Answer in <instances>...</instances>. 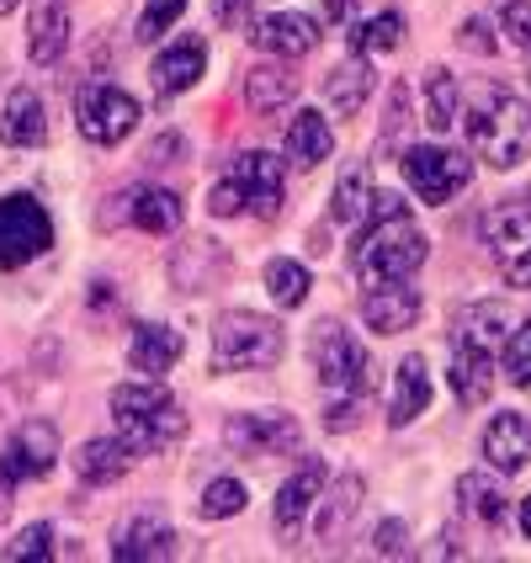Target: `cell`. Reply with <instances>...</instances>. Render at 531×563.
<instances>
[{"label":"cell","instance_id":"1","mask_svg":"<svg viewBox=\"0 0 531 563\" xmlns=\"http://www.w3.org/2000/svg\"><path fill=\"white\" fill-rule=\"evenodd\" d=\"M425 234L414 229L409 219V208L394 197V191H377L373 202V229L356 240V255H351V266H356V277L377 287V282H409L420 266H425Z\"/></svg>","mask_w":531,"mask_h":563},{"label":"cell","instance_id":"2","mask_svg":"<svg viewBox=\"0 0 531 563\" xmlns=\"http://www.w3.org/2000/svg\"><path fill=\"white\" fill-rule=\"evenodd\" d=\"M463 101H468V118H463L468 150L484 159V165L510 170V165H521V159L531 155V107L516 91L484 80V86H473Z\"/></svg>","mask_w":531,"mask_h":563},{"label":"cell","instance_id":"3","mask_svg":"<svg viewBox=\"0 0 531 563\" xmlns=\"http://www.w3.org/2000/svg\"><path fill=\"white\" fill-rule=\"evenodd\" d=\"M281 197H287V159L245 150V155L229 159L223 176L208 187V213H213V219H240V213L277 219Z\"/></svg>","mask_w":531,"mask_h":563},{"label":"cell","instance_id":"4","mask_svg":"<svg viewBox=\"0 0 531 563\" xmlns=\"http://www.w3.org/2000/svg\"><path fill=\"white\" fill-rule=\"evenodd\" d=\"M112 420H118V431H123V441L133 452H159V446L187 437V415H181V405L159 388L155 377L112 388Z\"/></svg>","mask_w":531,"mask_h":563},{"label":"cell","instance_id":"5","mask_svg":"<svg viewBox=\"0 0 531 563\" xmlns=\"http://www.w3.org/2000/svg\"><path fill=\"white\" fill-rule=\"evenodd\" d=\"M281 356V330L261 313L229 309L213 324V373H251V367H272Z\"/></svg>","mask_w":531,"mask_h":563},{"label":"cell","instance_id":"6","mask_svg":"<svg viewBox=\"0 0 531 563\" xmlns=\"http://www.w3.org/2000/svg\"><path fill=\"white\" fill-rule=\"evenodd\" d=\"M313 373L319 383L330 388V394H373V356H367V345L356 341L345 324L335 319H324L319 330H313Z\"/></svg>","mask_w":531,"mask_h":563},{"label":"cell","instance_id":"7","mask_svg":"<svg viewBox=\"0 0 531 563\" xmlns=\"http://www.w3.org/2000/svg\"><path fill=\"white\" fill-rule=\"evenodd\" d=\"M399 170H405V187L431 208L452 202L473 181V159L457 150H441V144H409L399 155Z\"/></svg>","mask_w":531,"mask_h":563},{"label":"cell","instance_id":"8","mask_svg":"<svg viewBox=\"0 0 531 563\" xmlns=\"http://www.w3.org/2000/svg\"><path fill=\"white\" fill-rule=\"evenodd\" d=\"M54 457H59V431L48 420H27L16 437L0 446V516L11 510L16 489L27 478H43V473L54 468Z\"/></svg>","mask_w":531,"mask_h":563},{"label":"cell","instance_id":"9","mask_svg":"<svg viewBox=\"0 0 531 563\" xmlns=\"http://www.w3.org/2000/svg\"><path fill=\"white\" fill-rule=\"evenodd\" d=\"M54 245V223L43 213V202L16 191V197H0V272H16Z\"/></svg>","mask_w":531,"mask_h":563},{"label":"cell","instance_id":"10","mask_svg":"<svg viewBox=\"0 0 531 563\" xmlns=\"http://www.w3.org/2000/svg\"><path fill=\"white\" fill-rule=\"evenodd\" d=\"M75 123H80V139L112 150V144H123L128 133L139 128V101H133L123 86L96 80V86H86L80 101H75Z\"/></svg>","mask_w":531,"mask_h":563},{"label":"cell","instance_id":"11","mask_svg":"<svg viewBox=\"0 0 531 563\" xmlns=\"http://www.w3.org/2000/svg\"><path fill=\"white\" fill-rule=\"evenodd\" d=\"M223 441H229L234 457H251L255 463V457H292L303 446V431L281 409H255V415H234L223 426Z\"/></svg>","mask_w":531,"mask_h":563},{"label":"cell","instance_id":"12","mask_svg":"<svg viewBox=\"0 0 531 563\" xmlns=\"http://www.w3.org/2000/svg\"><path fill=\"white\" fill-rule=\"evenodd\" d=\"M489 251H495V266L505 272V282L531 292V197L500 202L489 213Z\"/></svg>","mask_w":531,"mask_h":563},{"label":"cell","instance_id":"13","mask_svg":"<svg viewBox=\"0 0 531 563\" xmlns=\"http://www.w3.org/2000/svg\"><path fill=\"white\" fill-rule=\"evenodd\" d=\"M176 553V527L159 516V510H139V516H128L118 537H112V559L123 563H159Z\"/></svg>","mask_w":531,"mask_h":563},{"label":"cell","instance_id":"14","mask_svg":"<svg viewBox=\"0 0 531 563\" xmlns=\"http://www.w3.org/2000/svg\"><path fill=\"white\" fill-rule=\"evenodd\" d=\"M420 309H425V298L409 282H377V287H367V298H362V319H367V330H377V335H405V330H414Z\"/></svg>","mask_w":531,"mask_h":563},{"label":"cell","instance_id":"15","mask_svg":"<svg viewBox=\"0 0 531 563\" xmlns=\"http://www.w3.org/2000/svg\"><path fill=\"white\" fill-rule=\"evenodd\" d=\"M202 69H208V43H202V37H181V43H170V48L155 59V69H150V75H155L159 101L191 91V86L202 80Z\"/></svg>","mask_w":531,"mask_h":563},{"label":"cell","instance_id":"16","mask_svg":"<svg viewBox=\"0 0 531 563\" xmlns=\"http://www.w3.org/2000/svg\"><path fill=\"white\" fill-rule=\"evenodd\" d=\"M510 345V309L505 303H473L463 319H457V335H452V351H478V356H500Z\"/></svg>","mask_w":531,"mask_h":563},{"label":"cell","instance_id":"17","mask_svg":"<svg viewBox=\"0 0 531 563\" xmlns=\"http://www.w3.org/2000/svg\"><path fill=\"white\" fill-rule=\"evenodd\" d=\"M324 463L319 457H303L298 463V473L281 484V495H277V510H272V521H277V532L281 537H292L298 527H303V516L313 510V500H319V489H324Z\"/></svg>","mask_w":531,"mask_h":563},{"label":"cell","instance_id":"18","mask_svg":"<svg viewBox=\"0 0 531 563\" xmlns=\"http://www.w3.org/2000/svg\"><path fill=\"white\" fill-rule=\"evenodd\" d=\"M330 150H335L330 123H324L313 107H298V118H292L287 133H281V159H287L292 170H313L319 159H330Z\"/></svg>","mask_w":531,"mask_h":563},{"label":"cell","instance_id":"19","mask_svg":"<svg viewBox=\"0 0 531 563\" xmlns=\"http://www.w3.org/2000/svg\"><path fill=\"white\" fill-rule=\"evenodd\" d=\"M484 457L495 473H521L531 457V420L527 415H495L489 431H484Z\"/></svg>","mask_w":531,"mask_h":563},{"label":"cell","instance_id":"20","mask_svg":"<svg viewBox=\"0 0 531 563\" xmlns=\"http://www.w3.org/2000/svg\"><path fill=\"white\" fill-rule=\"evenodd\" d=\"M27 54L32 64H59L69 48V0H37L27 22Z\"/></svg>","mask_w":531,"mask_h":563},{"label":"cell","instance_id":"21","mask_svg":"<svg viewBox=\"0 0 531 563\" xmlns=\"http://www.w3.org/2000/svg\"><path fill=\"white\" fill-rule=\"evenodd\" d=\"M255 43L266 54H281V59H303L313 43H319V27H313L309 16H298V11H277V16H261L255 22Z\"/></svg>","mask_w":531,"mask_h":563},{"label":"cell","instance_id":"22","mask_svg":"<svg viewBox=\"0 0 531 563\" xmlns=\"http://www.w3.org/2000/svg\"><path fill=\"white\" fill-rule=\"evenodd\" d=\"M48 139V118H43V96L37 91H11L5 101V112H0V144H11V150H32V144H43Z\"/></svg>","mask_w":531,"mask_h":563},{"label":"cell","instance_id":"23","mask_svg":"<svg viewBox=\"0 0 531 563\" xmlns=\"http://www.w3.org/2000/svg\"><path fill=\"white\" fill-rule=\"evenodd\" d=\"M176 356H181V330H170V324H139L133 341H128V367L133 373L159 377L176 367Z\"/></svg>","mask_w":531,"mask_h":563},{"label":"cell","instance_id":"24","mask_svg":"<svg viewBox=\"0 0 531 563\" xmlns=\"http://www.w3.org/2000/svg\"><path fill=\"white\" fill-rule=\"evenodd\" d=\"M431 409V373L425 356H405L394 373V394H388V426H409L414 415Z\"/></svg>","mask_w":531,"mask_h":563},{"label":"cell","instance_id":"25","mask_svg":"<svg viewBox=\"0 0 531 563\" xmlns=\"http://www.w3.org/2000/svg\"><path fill=\"white\" fill-rule=\"evenodd\" d=\"M133 457H139V452H133L123 437H118V441L96 437V441H86V446L75 452V473H80V484H118Z\"/></svg>","mask_w":531,"mask_h":563},{"label":"cell","instance_id":"26","mask_svg":"<svg viewBox=\"0 0 531 563\" xmlns=\"http://www.w3.org/2000/svg\"><path fill=\"white\" fill-rule=\"evenodd\" d=\"M367 96H373V64H367V54H351L341 69H330V80H324V101H330L341 118H356Z\"/></svg>","mask_w":531,"mask_h":563},{"label":"cell","instance_id":"27","mask_svg":"<svg viewBox=\"0 0 531 563\" xmlns=\"http://www.w3.org/2000/svg\"><path fill=\"white\" fill-rule=\"evenodd\" d=\"M373 202H377L373 170H367V165H351L341 181H335V197H330V219L341 223V229H351V223L373 219Z\"/></svg>","mask_w":531,"mask_h":563},{"label":"cell","instance_id":"28","mask_svg":"<svg viewBox=\"0 0 531 563\" xmlns=\"http://www.w3.org/2000/svg\"><path fill=\"white\" fill-rule=\"evenodd\" d=\"M223 251H219V240H187L181 251L170 255V277L181 282L187 292H197V287H208L213 277H223Z\"/></svg>","mask_w":531,"mask_h":563},{"label":"cell","instance_id":"29","mask_svg":"<svg viewBox=\"0 0 531 563\" xmlns=\"http://www.w3.org/2000/svg\"><path fill=\"white\" fill-rule=\"evenodd\" d=\"M420 91H425V128L431 133H446V128L463 118V86H457L452 69H441V64L425 69V86Z\"/></svg>","mask_w":531,"mask_h":563},{"label":"cell","instance_id":"30","mask_svg":"<svg viewBox=\"0 0 531 563\" xmlns=\"http://www.w3.org/2000/svg\"><path fill=\"white\" fill-rule=\"evenodd\" d=\"M292 96H298V75L287 64H255L245 80V101L255 112H281V107H292Z\"/></svg>","mask_w":531,"mask_h":563},{"label":"cell","instance_id":"31","mask_svg":"<svg viewBox=\"0 0 531 563\" xmlns=\"http://www.w3.org/2000/svg\"><path fill=\"white\" fill-rule=\"evenodd\" d=\"M457 500H463V510H468L473 521H484V527H505V516H510V500H505V489L489 473H463V478H457Z\"/></svg>","mask_w":531,"mask_h":563},{"label":"cell","instance_id":"32","mask_svg":"<svg viewBox=\"0 0 531 563\" xmlns=\"http://www.w3.org/2000/svg\"><path fill=\"white\" fill-rule=\"evenodd\" d=\"M495 362L500 356H478V351H452V394L457 405H484L495 388Z\"/></svg>","mask_w":531,"mask_h":563},{"label":"cell","instance_id":"33","mask_svg":"<svg viewBox=\"0 0 531 563\" xmlns=\"http://www.w3.org/2000/svg\"><path fill=\"white\" fill-rule=\"evenodd\" d=\"M128 219L139 223V229H150V234H170V229H181V197L165 187H144L128 197Z\"/></svg>","mask_w":531,"mask_h":563},{"label":"cell","instance_id":"34","mask_svg":"<svg viewBox=\"0 0 531 563\" xmlns=\"http://www.w3.org/2000/svg\"><path fill=\"white\" fill-rule=\"evenodd\" d=\"M399 43H405V16L399 11H377V16H367L362 27L351 32V54H367V59L394 54Z\"/></svg>","mask_w":531,"mask_h":563},{"label":"cell","instance_id":"35","mask_svg":"<svg viewBox=\"0 0 531 563\" xmlns=\"http://www.w3.org/2000/svg\"><path fill=\"white\" fill-rule=\"evenodd\" d=\"M356 505H362V478L356 473H345L330 484V495H324V510H319V537L330 542L335 532L351 527V516H356Z\"/></svg>","mask_w":531,"mask_h":563},{"label":"cell","instance_id":"36","mask_svg":"<svg viewBox=\"0 0 531 563\" xmlns=\"http://www.w3.org/2000/svg\"><path fill=\"white\" fill-rule=\"evenodd\" d=\"M409 123H414V118H409V86H394V91H388V118L377 128V159L405 155Z\"/></svg>","mask_w":531,"mask_h":563},{"label":"cell","instance_id":"37","mask_svg":"<svg viewBox=\"0 0 531 563\" xmlns=\"http://www.w3.org/2000/svg\"><path fill=\"white\" fill-rule=\"evenodd\" d=\"M309 287L313 282L298 261H272V266H266V292H272L277 309H298V303L309 298Z\"/></svg>","mask_w":531,"mask_h":563},{"label":"cell","instance_id":"38","mask_svg":"<svg viewBox=\"0 0 531 563\" xmlns=\"http://www.w3.org/2000/svg\"><path fill=\"white\" fill-rule=\"evenodd\" d=\"M208 521H229V516H240L245 510V484L240 478H213L208 489H202V505H197Z\"/></svg>","mask_w":531,"mask_h":563},{"label":"cell","instance_id":"39","mask_svg":"<svg viewBox=\"0 0 531 563\" xmlns=\"http://www.w3.org/2000/svg\"><path fill=\"white\" fill-rule=\"evenodd\" d=\"M181 11H187V0H150L144 16H139V27H133V37H139V43H159L165 32L181 22Z\"/></svg>","mask_w":531,"mask_h":563},{"label":"cell","instance_id":"40","mask_svg":"<svg viewBox=\"0 0 531 563\" xmlns=\"http://www.w3.org/2000/svg\"><path fill=\"white\" fill-rule=\"evenodd\" d=\"M505 373H510L516 388H531V319L510 335V345H505Z\"/></svg>","mask_w":531,"mask_h":563},{"label":"cell","instance_id":"41","mask_svg":"<svg viewBox=\"0 0 531 563\" xmlns=\"http://www.w3.org/2000/svg\"><path fill=\"white\" fill-rule=\"evenodd\" d=\"M54 553V527L48 521H37V527H27V532L16 537L11 548H5V563H27V559H48Z\"/></svg>","mask_w":531,"mask_h":563},{"label":"cell","instance_id":"42","mask_svg":"<svg viewBox=\"0 0 531 563\" xmlns=\"http://www.w3.org/2000/svg\"><path fill=\"white\" fill-rule=\"evenodd\" d=\"M500 27H505V37H510L516 48H527V54H531V5H527V0H510V5H505Z\"/></svg>","mask_w":531,"mask_h":563},{"label":"cell","instance_id":"43","mask_svg":"<svg viewBox=\"0 0 531 563\" xmlns=\"http://www.w3.org/2000/svg\"><path fill=\"white\" fill-rule=\"evenodd\" d=\"M373 553H377V559H409L405 521H383V527L373 532Z\"/></svg>","mask_w":531,"mask_h":563},{"label":"cell","instance_id":"44","mask_svg":"<svg viewBox=\"0 0 531 563\" xmlns=\"http://www.w3.org/2000/svg\"><path fill=\"white\" fill-rule=\"evenodd\" d=\"M213 22H219L223 32L255 27V0H213Z\"/></svg>","mask_w":531,"mask_h":563},{"label":"cell","instance_id":"45","mask_svg":"<svg viewBox=\"0 0 531 563\" xmlns=\"http://www.w3.org/2000/svg\"><path fill=\"white\" fill-rule=\"evenodd\" d=\"M457 43H463V48H473V54H495V37H489V27H484L478 16H468V22H463Z\"/></svg>","mask_w":531,"mask_h":563},{"label":"cell","instance_id":"46","mask_svg":"<svg viewBox=\"0 0 531 563\" xmlns=\"http://www.w3.org/2000/svg\"><path fill=\"white\" fill-rule=\"evenodd\" d=\"M324 426H330V431H351V426H356V394H341V405L324 409Z\"/></svg>","mask_w":531,"mask_h":563},{"label":"cell","instance_id":"47","mask_svg":"<svg viewBox=\"0 0 531 563\" xmlns=\"http://www.w3.org/2000/svg\"><path fill=\"white\" fill-rule=\"evenodd\" d=\"M176 155H187V144H181V133H165L150 150V165H176Z\"/></svg>","mask_w":531,"mask_h":563},{"label":"cell","instance_id":"48","mask_svg":"<svg viewBox=\"0 0 531 563\" xmlns=\"http://www.w3.org/2000/svg\"><path fill=\"white\" fill-rule=\"evenodd\" d=\"M351 16H356V0H324V22L330 27H351Z\"/></svg>","mask_w":531,"mask_h":563},{"label":"cell","instance_id":"49","mask_svg":"<svg viewBox=\"0 0 531 563\" xmlns=\"http://www.w3.org/2000/svg\"><path fill=\"white\" fill-rule=\"evenodd\" d=\"M521 532L531 537V495H527V500H521Z\"/></svg>","mask_w":531,"mask_h":563},{"label":"cell","instance_id":"50","mask_svg":"<svg viewBox=\"0 0 531 563\" xmlns=\"http://www.w3.org/2000/svg\"><path fill=\"white\" fill-rule=\"evenodd\" d=\"M5 11H16V0H0V16H5Z\"/></svg>","mask_w":531,"mask_h":563}]
</instances>
